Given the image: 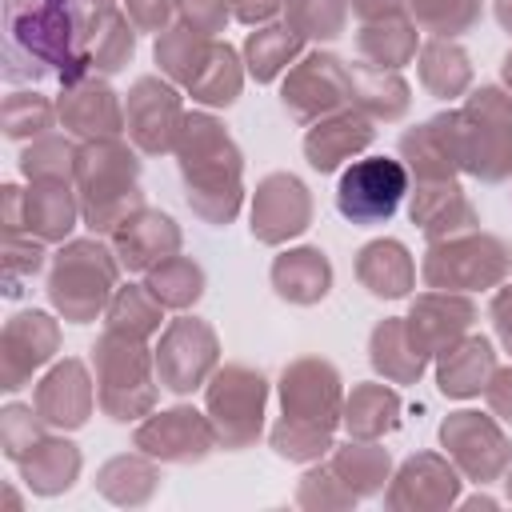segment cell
I'll return each mask as SVG.
<instances>
[{
    "label": "cell",
    "mask_w": 512,
    "mask_h": 512,
    "mask_svg": "<svg viewBox=\"0 0 512 512\" xmlns=\"http://www.w3.org/2000/svg\"><path fill=\"white\" fill-rule=\"evenodd\" d=\"M404 192H408V172L400 168V160L364 156L340 176L336 208L352 224H380L400 208Z\"/></svg>",
    "instance_id": "1"
}]
</instances>
